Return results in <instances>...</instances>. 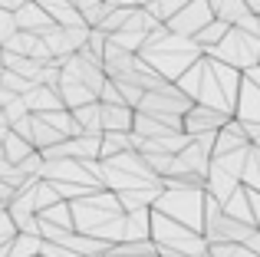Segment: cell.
Wrapping results in <instances>:
<instances>
[{
    "label": "cell",
    "mask_w": 260,
    "mask_h": 257,
    "mask_svg": "<svg viewBox=\"0 0 260 257\" xmlns=\"http://www.w3.org/2000/svg\"><path fill=\"white\" fill-rule=\"evenodd\" d=\"M66 205H70V218H73V231L76 234H89V238L102 241V244H119L125 238V231H122L125 214H122L112 191L99 188V191H89L83 198L66 201Z\"/></svg>",
    "instance_id": "6da1fadb"
},
{
    "label": "cell",
    "mask_w": 260,
    "mask_h": 257,
    "mask_svg": "<svg viewBox=\"0 0 260 257\" xmlns=\"http://www.w3.org/2000/svg\"><path fill=\"white\" fill-rule=\"evenodd\" d=\"M198 56H204L201 46H198L191 37L168 33L165 23L152 26V30L145 33V43H142V50H139V59H142V63L152 66V70L158 73L161 79H168V83H175V79L181 76V73L188 70V66L194 63Z\"/></svg>",
    "instance_id": "7a4b0ae2"
},
{
    "label": "cell",
    "mask_w": 260,
    "mask_h": 257,
    "mask_svg": "<svg viewBox=\"0 0 260 257\" xmlns=\"http://www.w3.org/2000/svg\"><path fill=\"white\" fill-rule=\"evenodd\" d=\"M237 86H241V73L237 70L217 63L211 56H201V79H198V92H194L198 106H208V109H217L224 116H234Z\"/></svg>",
    "instance_id": "3957f363"
},
{
    "label": "cell",
    "mask_w": 260,
    "mask_h": 257,
    "mask_svg": "<svg viewBox=\"0 0 260 257\" xmlns=\"http://www.w3.org/2000/svg\"><path fill=\"white\" fill-rule=\"evenodd\" d=\"M152 211L165 214L168 221L191 228L201 234L204 221V188H161L152 201Z\"/></svg>",
    "instance_id": "277c9868"
},
{
    "label": "cell",
    "mask_w": 260,
    "mask_h": 257,
    "mask_svg": "<svg viewBox=\"0 0 260 257\" xmlns=\"http://www.w3.org/2000/svg\"><path fill=\"white\" fill-rule=\"evenodd\" d=\"M148 241H152L155 247H168V251L188 254V257H201L208 251V241L198 231L178 224V221H168L165 214L152 211V208H148Z\"/></svg>",
    "instance_id": "5b68a950"
},
{
    "label": "cell",
    "mask_w": 260,
    "mask_h": 257,
    "mask_svg": "<svg viewBox=\"0 0 260 257\" xmlns=\"http://www.w3.org/2000/svg\"><path fill=\"white\" fill-rule=\"evenodd\" d=\"M204 56H211V59H217V63L231 66V70L244 73L247 66H254L260 59V37H250V33L237 30V26H228V33H224L214 46L204 50Z\"/></svg>",
    "instance_id": "8992f818"
},
{
    "label": "cell",
    "mask_w": 260,
    "mask_h": 257,
    "mask_svg": "<svg viewBox=\"0 0 260 257\" xmlns=\"http://www.w3.org/2000/svg\"><path fill=\"white\" fill-rule=\"evenodd\" d=\"M188 109H191V99L184 96L175 83H161L158 89L142 92L139 106H135V112H145V116H152V119H161V122H168L172 128H181V116Z\"/></svg>",
    "instance_id": "52a82bcc"
},
{
    "label": "cell",
    "mask_w": 260,
    "mask_h": 257,
    "mask_svg": "<svg viewBox=\"0 0 260 257\" xmlns=\"http://www.w3.org/2000/svg\"><path fill=\"white\" fill-rule=\"evenodd\" d=\"M211 20H214V13H211L208 0H188L175 17L165 20V30L178 33V37H194V33L201 30L204 23H211Z\"/></svg>",
    "instance_id": "ba28073f"
},
{
    "label": "cell",
    "mask_w": 260,
    "mask_h": 257,
    "mask_svg": "<svg viewBox=\"0 0 260 257\" xmlns=\"http://www.w3.org/2000/svg\"><path fill=\"white\" fill-rule=\"evenodd\" d=\"M228 119L231 116H224V112H217V109L191 103V109L181 116V132L188 135V139H194V135H204V132H217Z\"/></svg>",
    "instance_id": "9c48e42d"
},
{
    "label": "cell",
    "mask_w": 260,
    "mask_h": 257,
    "mask_svg": "<svg viewBox=\"0 0 260 257\" xmlns=\"http://www.w3.org/2000/svg\"><path fill=\"white\" fill-rule=\"evenodd\" d=\"M13 20H17V30L37 33V37H43L46 30H53V26H56V23H53V17L37 4V0H26L23 7H17V10H13Z\"/></svg>",
    "instance_id": "30bf717a"
},
{
    "label": "cell",
    "mask_w": 260,
    "mask_h": 257,
    "mask_svg": "<svg viewBox=\"0 0 260 257\" xmlns=\"http://www.w3.org/2000/svg\"><path fill=\"white\" fill-rule=\"evenodd\" d=\"M231 119L260 125V86H254L244 76H241V86H237V103H234V116Z\"/></svg>",
    "instance_id": "8fae6325"
},
{
    "label": "cell",
    "mask_w": 260,
    "mask_h": 257,
    "mask_svg": "<svg viewBox=\"0 0 260 257\" xmlns=\"http://www.w3.org/2000/svg\"><path fill=\"white\" fill-rule=\"evenodd\" d=\"M20 99H23V106H26L30 116H43V112H53V109H66L63 99H59V92L53 89V86H30Z\"/></svg>",
    "instance_id": "7c38bea8"
},
{
    "label": "cell",
    "mask_w": 260,
    "mask_h": 257,
    "mask_svg": "<svg viewBox=\"0 0 260 257\" xmlns=\"http://www.w3.org/2000/svg\"><path fill=\"white\" fill-rule=\"evenodd\" d=\"M132 116L135 109L119 103H99V125L102 132H132Z\"/></svg>",
    "instance_id": "4fadbf2b"
},
{
    "label": "cell",
    "mask_w": 260,
    "mask_h": 257,
    "mask_svg": "<svg viewBox=\"0 0 260 257\" xmlns=\"http://www.w3.org/2000/svg\"><path fill=\"white\" fill-rule=\"evenodd\" d=\"M237 185H241V181H237L234 175H228L224 168H217V165H208V175H204V195L214 198L217 205H221V201L228 198Z\"/></svg>",
    "instance_id": "5bb4252c"
},
{
    "label": "cell",
    "mask_w": 260,
    "mask_h": 257,
    "mask_svg": "<svg viewBox=\"0 0 260 257\" xmlns=\"http://www.w3.org/2000/svg\"><path fill=\"white\" fill-rule=\"evenodd\" d=\"M221 211L228 214V218L241 221V224H250V228H254V221H250V205H247V191H244V185H237L234 191H231L228 198L221 201Z\"/></svg>",
    "instance_id": "9a60e30c"
},
{
    "label": "cell",
    "mask_w": 260,
    "mask_h": 257,
    "mask_svg": "<svg viewBox=\"0 0 260 257\" xmlns=\"http://www.w3.org/2000/svg\"><path fill=\"white\" fill-rule=\"evenodd\" d=\"M70 116L76 119V125L83 128V135H102V125H99V99L70 109Z\"/></svg>",
    "instance_id": "2e32d148"
},
{
    "label": "cell",
    "mask_w": 260,
    "mask_h": 257,
    "mask_svg": "<svg viewBox=\"0 0 260 257\" xmlns=\"http://www.w3.org/2000/svg\"><path fill=\"white\" fill-rule=\"evenodd\" d=\"M0 152H4V158L10 162V165H17V162H23L26 155L33 152V145L26 139H20L17 132H10V128H7L4 139H0Z\"/></svg>",
    "instance_id": "e0dca14e"
},
{
    "label": "cell",
    "mask_w": 260,
    "mask_h": 257,
    "mask_svg": "<svg viewBox=\"0 0 260 257\" xmlns=\"http://www.w3.org/2000/svg\"><path fill=\"white\" fill-rule=\"evenodd\" d=\"M132 132H102L99 139V158H112L119 152H128L132 148Z\"/></svg>",
    "instance_id": "ac0fdd59"
},
{
    "label": "cell",
    "mask_w": 260,
    "mask_h": 257,
    "mask_svg": "<svg viewBox=\"0 0 260 257\" xmlns=\"http://www.w3.org/2000/svg\"><path fill=\"white\" fill-rule=\"evenodd\" d=\"M40 244L43 238L40 234H13V241L7 244V257H40Z\"/></svg>",
    "instance_id": "d6986e66"
},
{
    "label": "cell",
    "mask_w": 260,
    "mask_h": 257,
    "mask_svg": "<svg viewBox=\"0 0 260 257\" xmlns=\"http://www.w3.org/2000/svg\"><path fill=\"white\" fill-rule=\"evenodd\" d=\"M208 7L214 13V20H221V23H237L247 13L244 0H208Z\"/></svg>",
    "instance_id": "ffe728a7"
},
{
    "label": "cell",
    "mask_w": 260,
    "mask_h": 257,
    "mask_svg": "<svg viewBox=\"0 0 260 257\" xmlns=\"http://www.w3.org/2000/svg\"><path fill=\"white\" fill-rule=\"evenodd\" d=\"M241 185L260 191V148L247 145V155H244V168H241Z\"/></svg>",
    "instance_id": "44dd1931"
},
{
    "label": "cell",
    "mask_w": 260,
    "mask_h": 257,
    "mask_svg": "<svg viewBox=\"0 0 260 257\" xmlns=\"http://www.w3.org/2000/svg\"><path fill=\"white\" fill-rule=\"evenodd\" d=\"M37 218L43 221V224H53V228H66V231H73V218H70V205H66V201H56V205L37 211Z\"/></svg>",
    "instance_id": "7402d4cb"
},
{
    "label": "cell",
    "mask_w": 260,
    "mask_h": 257,
    "mask_svg": "<svg viewBox=\"0 0 260 257\" xmlns=\"http://www.w3.org/2000/svg\"><path fill=\"white\" fill-rule=\"evenodd\" d=\"M228 26H231V23H221V20H211V23H204L201 30H198L194 37H191V40H194V43L201 46V53H204L208 46H214L217 40H221L224 33H228Z\"/></svg>",
    "instance_id": "603a6c76"
},
{
    "label": "cell",
    "mask_w": 260,
    "mask_h": 257,
    "mask_svg": "<svg viewBox=\"0 0 260 257\" xmlns=\"http://www.w3.org/2000/svg\"><path fill=\"white\" fill-rule=\"evenodd\" d=\"M184 4H188V0H148V4H145V13L152 20H158V23H165V20L175 17Z\"/></svg>",
    "instance_id": "cb8c5ba5"
},
{
    "label": "cell",
    "mask_w": 260,
    "mask_h": 257,
    "mask_svg": "<svg viewBox=\"0 0 260 257\" xmlns=\"http://www.w3.org/2000/svg\"><path fill=\"white\" fill-rule=\"evenodd\" d=\"M56 201H59V195L53 191V185H50V181H43V178H37V181H33V205H37V211H43V208L56 205Z\"/></svg>",
    "instance_id": "d4e9b609"
},
{
    "label": "cell",
    "mask_w": 260,
    "mask_h": 257,
    "mask_svg": "<svg viewBox=\"0 0 260 257\" xmlns=\"http://www.w3.org/2000/svg\"><path fill=\"white\" fill-rule=\"evenodd\" d=\"M0 86H4L7 92H13V96H23L33 83H30V79H23V76H17V73H10V70H4V73H0Z\"/></svg>",
    "instance_id": "484cf974"
},
{
    "label": "cell",
    "mask_w": 260,
    "mask_h": 257,
    "mask_svg": "<svg viewBox=\"0 0 260 257\" xmlns=\"http://www.w3.org/2000/svg\"><path fill=\"white\" fill-rule=\"evenodd\" d=\"M208 257H257L244 244H208Z\"/></svg>",
    "instance_id": "4316f807"
},
{
    "label": "cell",
    "mask_w": 260,
    "mask_h": 257,
    "mask_svg": "<svg viewBox=\"0 0 260 257\" xmlns=\"http://www.w3.org/2000/svg\"><path fill=\"white\" fill-rule=\"evenodd\" d=\"M13 33H17V20H13V10H4V7H0V43H4V40H10Z\"/></svg>",
    "instance_id": "83f0119b"
},
{
    "label": "cell",
    "mask_w": 260,
    "mask_h": 257,
    "mask_svg": "<svg viewBox=\"0 0 260 257\" xmlns=\"http://www.w3.org/2000/svg\"><path fill=\"white\" fill-rule=\"evenodd\" d=\"M13 234H17V228H13V221H10V214H7V208H0V247L10 244Z\"/></svg>",
    "instance_id": "f1b7e54d"
},
{
    "label": "cell",
    "mask_w": 260,
    "mask_h": 257,
    "mask_svg": "<svg viewBox=\"0 0 260 257\" xmlns=\"http://www.w3.org/2000/svg\"><path fill=\"white\" fill-rule=\"evenodd\" d=\"M231 26H237V30H244V33H250V37H260V17L257 13H244L237 23H231Z\"/></svg>",
    "instance_id": "f546056e"
},
{
    "label": "cell",
    "mask_w": 260,
    "mask_h": 257,
    "mask_svg": "<svg viewBox=\"0 0 260 257\" xmlns=\"http://www.w3.org/2000/svg\"><path fill=\"white\" fill-rule=\"evenodd\" d=\"M40 257H83L76 251H70V247H59V244H50V241H43L40 244Z\"/></svg>",
    "instance_id": "4dcf8cb0"
},
{
    "label": "cell",
    "mask_w": 260,
    "mask_h": 257,
    "mask_svg": "<svg viewBox=\"0 0 260 257\" xmlns=\"http://www.w3.org/2000/svg\"><path fill=\"white\" fill-rule=\"evenodd\" d=\"M37 4L43 7V10L50 13V17H53V13H59V10H63V7H73L70 0H37Z\"/></svg>",
    "instance_id": "1f68e13d"
},
{
    "label": "cell",
    "mask_w": 260,
    "mask_h": 257,
    "mask_svg": "<svg viewBox=\"0 0 260 257\" xmlns=\"http://www.w3.org/2000/svg\"><path fill=\"white\" fill-rule=\"evenodd\" d=\"M26 0H0V7H4V10H17V7H23Z\"/></svg>",
    "instance_id": "d6a6232c"
},
{
    "label": "cell",
    "mask_w": 260,
    "mask_h": 257,
    "mask_svg": "<svg viewBox=\"0 0 260 257\" xmlns=\"http://www.w3.org/2000/svg\"><path fill=\"white\" fill-rule=\"evenodd\" d=\"M244 7H247V13H257L260 17V0H244Z\"/></svg>",
    "instance_id": "836d02e7"
},
{
    "label": "cell",
    "mask_w": 260,
    "mask_h": 257,
    "mask_svg": "<svg viewBox=\"0 0 260 257\" xmlns=\"http://www.w3.org/2000/svg\"><path fill=\"white\" fill-rule=\"evenodd\" d=\"M7 128H10V125H7L4 119H0V139H4V132H7Z\"/></svg>",
    "instance_id": "e575fe53"
},
{
    "label": "cell",
    "mask_w": 260,
    "mask_h": 257,
    "mask_svg": "<svg viewBox=\"0 0 260 257\" xmlns=\"http://www.w3.org/2000/svg\"><path fill=\"white\" fill-rule=\"evenodd\" d=\"M132 257H158V251H152V254H132Z\"/></svg>",
    "instance_id": "d590c367"
},
{
    "label": "cell",
    "mask_w": 260,
    "mask_h": 257,
    "mask_svg": "<svg viewBox=\"0 0 260 257\" xmlns=\"http://www.w3.org/2000/svg\"><path fill=\"white\" fill-rule=\"evenodd\" d=\"M250 145H257V148H260V135H257V142H250Z\"/></svg>",
    "instance_id": "8d00e7d4"
},
{
    "label": "cell",
    "mask_w": 260,
    "mask_h": 257,
    "mask_svg": "<svg viewBox=\"0 0 260 257\" xmlns=\"http://www.w3.org/2000/svg\"><path fill=\"white\" fill-rule=\"evenodd\" d=\"M0 73H4V56H0Z\"/></svg>",
    "instance_id": "74e56055"
},
{
    "label": "cell",
    "mask_w": 260,
    "mask_h": 257,
    "mask_svg": "<svg viewBox=\"0 0 260 257\" xmlns=\"http://www.w3.org/2000/svg\"><path fill=\"white\" fill-rule=\"evenodd\" d=\"M201 257H208V251H204V254H201Z\"/></svg>",
    "instance_id": "f35d334b"
},
{
    "label": "cell",
    "mask_w": 260,
    "mask_h": 257,
    "mask_svg": "<svg viewBox=\"0 0 260 257\" xmlns=\"http://www.w3.org/2000/svg\"><path fill=\"white\" fill-rule=\"evenodd\" d=\"M257 66H260V59H257Z\"/></svg>",
    "instance_id": "ab89813d"
}]
</instances>
